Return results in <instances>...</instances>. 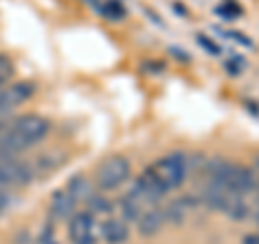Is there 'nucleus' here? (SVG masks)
I'll return each instance as SVG.
<instances>
[{
	"label": "nucleus",
	"instance_id": "nucleus-1",
	"mask_svg": "<svg viewBox=\"0 0 259 244\" xmlns=\"http://www.w3.org/2000/svg\"><path fill=\"white\" fill-rule=\"evenodd\" d=\"M50 132V121L41 115H22L15 119H5V128L0 132V153L18 156L41 143Z\"/></svg>",
	"mask_w": 259,
	"mask_h": 244
},
{
	"label": "nucleus",
	"instance_id": "nucleus-2",
	"mask_svg": "<svg viewBox=\"0 0 259 244\" xmlns=\"http://www.w3.org/2000/svg\"><path fill=\"white\" fill-rule=\"evenodd\" d=\"M166 192H168L166 184L158 177V173L153 171V167H149V169L143 171V175L134 182V186L130 188L127 194H130V197H132L134 201H139L141 206L147 210V208L156 206V203H158L162 197H164Z\"/></svg>",
	"mask_w": 259,
	"mask_h": 244
},
{
	"label": "nucleus",
	"instance_id": "nucleus-3",
	"mask_svg": "<svg viewBox=\"0 0 259 244\" xmlns=\"http://www.w3.org/2000/svg\"><path fill=\"white\" fill-rule=\"evenodd\" d=\"M130 162L123 156H110L95 169V184L100 190H117L130 177Z\"/></svg>",
	"mask_w": 259,
	"mask_h": 244
},
{
	"label": "nucleus",
	"instance_id": "nucleus-4",
	"mask_svg": "<svg viewBox=\"0 0 259 244\" xmlns=\"http://www.w3.org/2000/svg\"><path fill=\"white\" fill-rule=\"evenodd\" d=\"M153 171H156L160 180L166 184L168 190L177 188V186L184 184L186 175H188V158L180 151H173L162 160H158L156 165H153Z\"/></svg>",
	"mask_w": 259,
	"mask_h": 244
},
{
	"label": "nucleus",
	"instance_id": "nucleus-5",
	"mask_svg": "<svg viewBox=\"0 0 259 244\" xmlns=\"http://www.w3.org/2000/svg\"><path fill=\"white\" fill-rule=\"evenodd\" d=\"M30 180H32V169L26 162H22L18 156L0 153V186L3 188L26 186Z\"/></svg>",
	"mask_w": 259,
	"mask_h": 244
},
{
	"label": "nucleus",
	"instance_id": "nucleus-6",
	"mask_svg": "<svg viewBox=\"0 0 259 244\" xmlns=\"http://www.w3.org/2000/svg\"><path fill=\"white\" fill-rule=\"evenodd\" d=\"M32 93H35L32 83H13L9 87H0V117H5L7 112L30 100Z\"/></svg>",
	"mask_w": 259,
	"mask_h": 244
},
{
	"label": "nucleus",
	"instance_id": "nucleus-7",
	"mask_svg": "<svg viewBox=\"0 0 259 244\" xmlns=\"http://www.w3.org/2000/svg\"><path fill=\"white\" fill-rule=\"evenodd\" d=\"M69 240L71 244H97L95 240V218L91 212H76L69 218Z\"/></svg>",
	"mask_w": 259,
	"mask_h": 244
},
{
	"label": "nucleus",
	"instance_id": "nucleus-8",
	"mask_svg": "<svg viewBox=\"0 0 259 244\" xmlns=\"http://www.w3.org/2000/svg\"><path fill=\"white\" fill-rule=\"evenodd\" d=\"M253 186H255V175H253V169L248 167H242V165H231V173H229V180H227V188L231 192L244 197L246 192H253Z\"/></svg>",
	"mask_w": 259,
	"mask_h": 244
},
{
	"label": "nucleus",
	"instance_id": "nucleus-9",
	"mask_svg": "<svg viewBox=\"0 0 259 244\" xmlns=\"http://www.w3.org/2000/svg\"><path fill=\"white\" fill-rule=\"evenodd\" d=\"M76 199L69 194L67 188L63 190H56L52 194L50 199V214L52 218H56V221H65V218H71L76 214Z\"/></svg>",
	"mask_w": 259,
	"mask_h": 244
},
{
	"label": "nucleus",
	"instance_id": "nucleus-10",
	"mask_svg": "<svg viewBox=\"0 0 259 244\" xmlns=\"http://www.w3.org/2000/svg\"><path fill=\"white\" fill-rule=\"evenodd\" d=\"M136 223H139L141 235H147V238H151V235H156V233L162 229V227H164V223H166L164 210H160V208H149V210H145Z\"/></svg>",
	"mask_w": 259,
	"mask_h": 244
},
{
	"label": "nucleus",
	"instance_id": "nucleus-11",
	"mask_svg": "<svg viewBox=\"0 0 259 244\" xmlns=\"http://www.w3.org/2000/svg\"><path fill=\"white\" fill-rule=\"evenodd\" d=\"M127 225L125 221H119V218H108V221L102 223V238L108 244H123L127 240Z\"/></svg>",
	"mask_w": 259,
	"mask_h": 244
},
{
	"label": "nucleus",
	"instance_id": "nucleus-12",
	"mask_svg": "<svg viewBox=\"0 0 259 244\" xmlns=\"http://www.w3.org/2000/svg\"><path fill=\"white\" fill-rule=\"evenodd\" d=\"M67 190H69V194H71V197H74L78 203H80V201H89V197H91V194L95 192L93 186H91V182H89L87 177H82V175L71 177L69 184H67Z\"/></svg>",
	"mask_w": 259,
	"mask_h": 244
},
{
	"label": "nucleus",
	"instance_id": "nucleus-13",
	"mask_svg": "<svg viewBox=\"0 0 259 244\" xmlns=\"http://www.w3.org/2000/svg\"><path fill=\"white\" fill-rule=\"evenodd\" d=\"M186 210H192L190 199H177L173 203H168V208L164 210V216H166V221H171L173 225H182L186 218Z\"/></svg>",
	"mask_w": 259,
	"mask_h": 244
},
{
	"label": "nucleus",
	"instance_id": "nucleus-14",
	"mask_svg": "<svg viewBox=\"0 0 259 244\" xmlns=\"http://www.w3.org/2000/svg\"><path fill=\"white\" fill-rule=\"evenodd\" d=\"M119 208H121V214H123V221H130V223L139 221L141 214L145 212V208L141 206L139 201H134L132 197H130V194H125V197H121Z\"/></svg>",
	"mask_w": 259,
	"mask_h": 244
},
{
	"label": "nucleus",
	"instance_id": "nucleus-15",
	"mask_svg": "<svg viewBox=\"0 0 259 244\" xmlns=\"http://www.w3.org/2000/svg\"><path fill=\"white\" fill-rule=\"evenodd\" d=\"M214 13L216 15H221L223 20H238L240 15H242V7L236 3V0H225L223 5H218L216 9H214Z\"/></svg>",
	"mask_w": 259,
	"mask_h": 244
},
{
	"label": "nucleus",
	"instance_id": "nucleus-16",
	"mask_svg": "<svg viewBox=\"0 0 259 244\" xmlns=\"http://www.w3.org/2000/svg\"><path fill=\"white\" fill-rule=\"evenodd\" d=\"M89 206H91V214H108V212H112V203L106 197L95 194V192L89 197Z\"/></svg>",
	"mask_w": 259,
	"mask_h": 244
},
{
	"label": "nucleus",
	"instance_id": "nucleus-17",
	"mask_svg": "<svg viewBox=\"0 0 259 244\" xmlns=\"http://www.w3.org/2000/svg\"><path fill=\"white\" fill-rule=\"evenodd\" d=\"M108 20H123L125 18V7L119 3V0H108L106 5L100 9Z\"/></svg>",
	"mask_w": 259,
	"mask_h": 244
},
{
	"label": "nucleus",
	"instance_id": "nucleus-18",
	"mask_svg": "<svg viewBox=\"0 0 259 244\" xmlns=\"http://www.w3.org/2000/svg\"><path fill=\"white\" fill-rule=\"evenodd\" d=\"M11 76H13V61L7 54H0V87L9 83Z\"/></svg>",
	"mask_w": 259,
	"mask_h": 244
},
{
	"label": "nucleus",
	"instance_id": "nucleus-19",
	"mask_svg": "<svg viewBox=\"0 0 259 244\" xmlns=\"http://www.w3.org/2000/svg\"><path fill=\"white\" fill-rule=\"evenodd\" d=\"M197 44H199L201 48H203V50H205L207 54H212V56H218V54L223 52V48L218 46L216 42H212V39H209L207 35H203V32H199V35H197Z\"/></svg>",
	"mask_w": 259,
	"mask_h": 244
},
{
	"label": "nucleus",
	"instance_id": "nucleus-20",
	"mask_svg": "<svg viewBox=\"0 0 259 244\" xmlns=\"http://www.w3.org/2000/svg\"><path fill=\"white\" fill-rule=\"evenodd\" d=\"M242 67H244V61H242L240 56L231 59L229 63L225 65V69H227V74H229V76H240L242 74Z\"/></svg>",
	"mask_w": 259,
	"mask_h": 244
},
{
	"label": "nucleus",
	"instance_id": "nucleus-21",
	"mask_svg": "<svg viewBox=\"0 0 259 244\" xmlns=\"http://www.w3.org/2000/svg\"><path fill=\"white\" fill-rule=\"evenodd\" d=\"M11 203H13V199L9 194V188H3V186H0V216H3L5 212H9Z\"/></svg>",
	"mask_w": 259,
	"mask_h": 244
},
{
	"label": "nucleus",
	"instance_id": "nucleus-22",
	"mask_svg": "<svg viewBox=\"0 0 259 244\" xmlns=\"http://www.w3.org/2000/svg\"><path fill=\"white\" fill-rule=\"evenodd\" d=\"M225 37H229V39H233V42H238V44L246 46V48H253V42H250L248 37L242 35V32H238V30H227V32H225Z\"/></svg>",
	"mask_w": 259,
	"mask_h": 244
},
{
	"label": "nucleus",
	"instance_id": "nucleus-23",
	"mask_svg": "<svg viewBox=\"0 0 259 244\" xmlns=\"http://www.w3.org/2000/svg\"><path fill=\"white\" fill-rule=\"evenodd\" d=\"M39 244H56V238H54V229L52 227H46L39 235Z\"/></svg>",
	"mask_w": 259,
	"mask_h": 244
},
{
	"label": "nucleus",
	"instance_id": "nucleus-24",
	"mask_svg": "<svg viewBox=\"0 0 259 244\" xmlns=\"http://www.w3.org/2000/svg\"><path fill=\"white\" fill-rule=\"evenodd\" d=\"M15 244H39V242L32 240L28 233H20V235H18V240H15Z\"/></svg>",
	"mask_w": 259,
	"mask_h": 244
},
{
	"label": "nucleus",
	"instance_id": "nucleus-25",
	"mask_svg": "<svg viewBox=\"0 0 259 244\" xmlns=\"http://www.w3.org/2000/svg\"><path fill=\"white\" fill-rule=\"evenodd\" d=\"M171 54L182 61H190V54H186V50H180V48H171Z\"/></svg>",
	"mask_w": 259,
	"mask_h": 244
},
{
	"label": "nucleus",
	"instance_id": "nucleus-26",
	"mask_svg": "<svg viewBox=\"0 0 259 244\" xmlns=\"http://www.w3.org/2000/svg\"><path fill=\"white\" fill-rule=\"evenodd\" d=\"M242 244H259V233H248V235H244Z\"/></svg>",
	"mask_w": 259,
	"mask_h": 244
},
{
	"label": "nucleus",
	"instance_id": "nucleus-27",
	"mask_svg": "<svg viewBox=\"0 0 259 244\" xmlns=\"http://www.w3.org/2000/svg\"><path fill=\"white\" fill-rule=\"evenodd\" d=\"M173 9H175L177 13H182V15H186V9H184V7H180V5H175V7H173Z\"/></svg>",
	"mask_w": 259,
	"mask_h": 244
}]
</instances>
